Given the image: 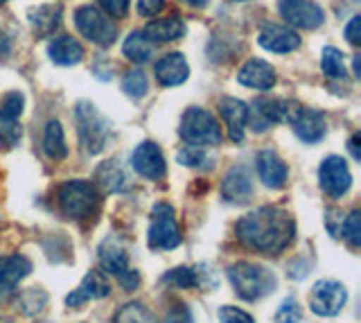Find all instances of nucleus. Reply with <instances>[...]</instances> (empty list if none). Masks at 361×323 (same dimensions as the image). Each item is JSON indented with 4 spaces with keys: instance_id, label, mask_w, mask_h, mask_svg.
<instances>
[{
    "instance_id": "nucleus-1",
    "label": "nucleus",
    "mask_w": 361,
    "mask_h": 323,
    "mask_svg": "<svg viewBox=\"0 0 361 323\" xmlns=\"http://www.w3.org/2000/svg\"><path fill=\"white\" fill-rule=\"evenodd\" d=\"M235 236L246 249L264 255H280L296 238V221L285 208L262 206L237 221Z\"/></svg>"
},
{
    "instance_id": "nucleus-2",
    "label": "nucleus",
    "mask_w": 361,
    "mask_h": 323,
    "mask_svg": "<svg viewBox=\"0 0 361 323\" xmlns=\"http://www.w3.org/2000/svg\"><path fill=\"white\" fill-rule=\"evenodd\" d=\"M226 274H228L235 294L248 303L264 298L267 294H274L278 287V278L257 262H235Z\"/></svg>"
},
{
    "instance_id": "nucleus-3",
    "label": "nucleus",
    "mask_w": 361,
    "mask_h": 323,
    "mask_svg": "<svg viewBox=\"0 0 361 323\" xmlns=\"http://www.w3.org/2000/svg\"><path fill=\"white\" fill-rule=\"evenodd\" d=\"M56 204H59V210L68 219L84 221L99 210V193L93 183L84 179H71L59 185Z\"/></svg>"
},
{
    "instance_id": "nucleus-4",
    "label": "nucleus",
    "mask_w": 361,
    "mask_h": 323,
    "mask_svg": "<svg viewBox=\"0 0 361 323\" xmlns=\"http://www.w3.org/2000/svg\"><path fill=\"white\" fill-rule=\"evenodd\" d=\"M75 122H77V133H79V140H82L84 152L90 156H97L106 147V140L111 133L109 122L95 109V104H90V102H79L75 106Z\"/></svg>"
},
{
    "instance_id": "nucleus-5",
    "label": "nucleus",
    "mask_w": 361,
    "mask_h": 323,
    "mask_svg": "<svg viewBox=\"0 0 361 323\" xmlns=\"http://www.w3.org/2000/svg\"><path fill=\"white\" fill-rule=\"evenodd\" d=\"M178 133L188 145H195V147H214V145L221 142V129L217 125V118L210 111L199 106H190L185 111L183 118H180Z\"/></svg>"
},
{
    "instance_id": "nucleus-6",
    "label": "nucleus",
    "mask_w": 361,
    "mask_h": 323,
    "mask_svg": "<svg viewBox=\"0 0 361 323\" xmlns=\"http://www.w3.org/2000/svg\"><path fill=\"white\" fill-rule=\"evenodd\" d=\"M183 236H180L178 221H176V210L167 202L156 204L152 210V224L149 233H147V242L156 251H172L176 249Z\"/></svg>"
},
{
    "instance_id": "nucleus-7",
    "label": "nucleus",
    "mask_w": 361,
    "mask_h": 323,
    "mask_svg": "<svg viewBox=\"0 0 361 323\" xmlns=\"http://www.w3.org/2000/svg\"><path fill=\"white\" fill-rule=\"evenodd\" d=\"M75 25L82 32L90 43H95L99 48H109L113 41L118 39V28L116 23L102 12V9L93 5H82L75 12Z\"/></svg>"
},
{
    "instance_id": "nucleus-8",
    "label": "nucleus",
    "mask_w": 361,
    "mask_h": 323,
    "mask_svg": "<svg viewBox=\"0 0 361 323\" xmlns=\"http://www.w3.org/2000/svg\"><path fill=\"white\" fill-rule=\"evenodd\" d=\"M285 122H289L293 133L307 145H316L325 138V116L316 109H305L300 104L289 102Z\"/></svg>"
},
{
    "instance_id": "nucleus-9",
    "label": "nucleus",
    "mask_w": 361,
    "mask_h": 323,
    "mask_svg": "<svg viewBox=\"0 0 361 323\" xmlns=\"http://www.w3.org/2000/svg\"><path fill=\"white\" fill-rule=\"evenodd\" d=\"M348 303V289L338 281H319L310 292V310L316 317H336Z\"/></svg>"
},
{
    "instance_id": "nucleus-10",
    "label": "nucleus",
    "mask_w": 361,
    "mask_h": 323,
    "mask_svg": "<svg viewBox=\"0 0 361 323\" xmlns=\"http://www.w3.org/2000/svg\"><path fill=\"white\" fill-rule=\"evenodd\" d=\"M319 183H321V190L330 199H341L350 190L353 174H350L348 163L341 156H327V159L321 161Z\"/></svg>"
},
{
    "instance_id": "nucleus-11",
    "label": "nucleus",
    "mask_w": 361,
    "mask_h": 323,
    "mask_svg": "<svg viewBox=\"0 0 361 323\" xmlns=\"http://www.w3.org/2000/svg\"><path fill=\"white\" fill-rule=\"evenodd\" d=\"M280 14L298 30H316L323 25L325 12L314 0H280Z\"/></svg>"
},
{
    "instance_id": "nucleus-12",
    "label": "nucleus",
    "mask_w": 361,
    "mask_h": 323,
    "mask_svg": "<svg viewBox=\"0 0 361 323\" xmlns=\"http://www.w3.org/2000/svg\"><path fill=\"white\" fill-rule=\"evenodd\" d=\"M131 168L147 181H161L167 172L165 156H163L161 147L152 140H145L135 147V152L131 156Z\"/></svg>"
},
{
    "instance_id": "nucleus-13",
    "label": "nucleus",
    "mask_w": 361,
    "mask_h": 323,
    "mask_svg": "<svg viewBox=\"0 0 361 323\" xmlns=\"http://www.w3.org/2000/svg\"><path fill=\"white\" fill-rule=\"evenodd\" d=\"M287 106H289V102H285V99L257 97V99H253L251 109H248V122H246V125H251L255 131H267L271 125L285 122Z\"/></svg>"
},
{
    "instance_id": "nucleus-14",
    "label": "nucleus",
    "mask_w": 361,
    "mask_h": 323,
    "mask_svg": "<svg viewBox=\"0 0 361 323\" xmlns=\"http://www.w3.org/2000/svg\"><path fill=\"white\" fill-rule=\"evenodd\" d=\"M221 197L228 204H248L253 199V176L246 165H233L221 181Z\"/></svg>"
},
{
    "instance_id": "nucleus-15",
    "label": "nucleus",
    "mask_w": 361,
    "mask_h": 323,
    "mask_svg": "<svg viewBox=\"0 0 361 323\" xmlns=\"http://www.w3.org/2000/svg\"><path fill=\"white\" fill-rule=\"evenodd\" d=\"M111 294V283L109 278L104 276V272H88L84 276V281L77 285V289H73L71 294L66 296V305L68 307H82L90 300H99V298H106Z\"/></svg>"
},
{
    "instance_id": "nucleus-16",
    "label": "nucleus",
    "mask_w": 361,
    "mask_h": 323,
    "mask_svg": "<svg viewBox=\"0 0 361 323\" xmlns=\"http://www.w3.org/2000/svg\"><path fill=\"white\" fill-rule=\"evenodd\" d=\"M32 274L30 258L20 253L0 255V298H7L16 292V287Z\"/></svg>"
},
{
    "instance_id": "nucleus-17",
    "label": "nucleus",
    "mask_w": 361,
    "mask_h": 323,
    "mask_svg": "<svg viewBox=\"0 0 361 323\" xmlns=\"http://www.w3.org/2000/svg\"><path fill=\"white\" fill-rule=\"evenodd\" d=\"M255 170L259 181L271 190H282L289 181V168L274 150H262L255 159Z\"/></svg>"
},
{
    "instance_id": "nucleus-18",
    "label": "nucleus",
    "mask_w": 361,
    "mask_h": 323,
    "mask_svg": "<svg viewBox=\"0 0 361 323\" xmlns=\"http://www.w3.org/2000/svg\"><path fill=\"white\" fill-rule=\"evenodd\" d=\"M97 260L104 274L120 276L129 269V251L120 238H106L97 249Z\"/></svg>"
},
{
    "instance_id": "nucleus-19",
    "label": "nucleus",
    "mask_w": 361,
    "mask_h": 323,
    "mask_svg": "<svg viewBox=\"0 0 361 323\" xmlns=\"http://www.w3.org/2000/svg\"><path fill=\"white\" fill-rule=\"evenodd\" d=\"M259 46L269 52H278V54H287L293 52L300 46V37L293 30L285 28V25H276V23H267L262 30H259Z\"/></svg>"
},
{
    "instance_id": "nucleus-20",
    "label": "nucleus",
    "mask_w": 361,
    "mask_h": 323,
    "mask_svg": "<svg viewBox=\"0 0 361 323\" xmlns=\"http://www.w3.org/2000/svg\"><path fill=\"white\" fill-rule=\"evenodd\" d=\"M219 116L226 122V129H228L231 140L242 142L246 122H248V106L237 97H221L219 99Z\"/></svg>"
},
{
    "instance_id": "nucleus-21",
    "label": "nucleus",
    "mask_w": 361,
    "mask_h": 323,
    "mask_svg": "<svg viewBox=\"0 0 361 323\" xmlns=\"http://www.w3.org/2000/svg\"><path fill=\"white\" fill-rule=\"evenodd\" d=\"M237 82L246 88H255V91H269L276 84V73L262 59H248L237 73Z\"/></svg>"
},
{
    "instance_id": "nucleus-22",
    "label": "nucleus",
    "mask_w": 361,
    "mask_h": 323,
    "mask_svg": "<svg viewBox=\"0 0 361 323\" xmlns=\"http://www.w3.org/2000/svg\"><path fill=\"white\" fill-rule=\"evenodd\" d=\"M190 66L180 52H169L156 61V80L161 86H178L188 80Z\"/></svg>"
},
{
    "instance_id": "nucleus-23",
    "label": "nucleus",
    "mask_w": 361,
    "mask_h": 323,
    "mask_svg": "<svg viewBox=\"0 0 361 323\" xmlns=\"http://www.w3.org/2000/svg\"><path fill=\"white\" fill-rule=\"evenodd\" d=\"M142 35L152 43H172L185 35V25H183V20H178L176 16L154 18L145 25Z\"/></svg>"
},
{
    "instance_id": "nucleus-24",
    "label": "nucleus",
    "mask_w": 361,
    "mask_h": 323,
    "mask_svg": "<svg viewBox=\"0 0 361 323\" xmlns=\"http://www.w3.org/2000/svg\"><path fill=\"white\" fill-rule=\"evenodd\" d=\"M32 32L39 39L52 37L61 25V5H41L30 12Z\"/></svg>"
},
{
    "instance_id": "nucleus-25",
    "label": "nucleus",
    "mask_w": 361,
    "mask_h": 323,
    "mask_svg": "<svg viewBox=\"0 0 361 323\" xmlns=\"http://www.w3.org/2000/svg\"><path fill=\"white\" fill-rule=\"evenodd\" d=\"M48 54L56 66H77L84 59V48L79 46L77 39L61 35V37H54L50 41Z\"/></svg>"
},
{
    "instance_id": "nucleus-26",
    "label": "nucleus",
    "mask_w": 361,
    "mask_h": 323,
    "mask_svg": "<svg viewBox=\"0 0 361 323\" xmlns=\"http://www.w3.org/2000/svg\"><path fill=\"white\" fill-rule=\"evenodd\" d=\"M43 154L48 156L50 161H63L68 156V145L63 136V127L59 120H50L45 125L43 131Z\"/></svg>"
},
{
    "instance_id": "nucleus-27",
    "label": "nucleus",
    "mask_w": 361,
    "mask_h": 323,
    "mask_svg": "<svg viewBox=\"0 0 361 323\" xmlns=\"http://www.w3.org/2000/svg\"><path fill=\"white\" fill-rule=\"evenodd\" d=\"M95 181L104 193H122L127 188V174L118 165V161H106L97 168Z\"/></svg>"
},
{
    "instance_id": "nucleus-28",
    "label": "nucleus",
    "mask_w": 361,
    "mask_h": 323,
    "mask_svg": "<svg viewBox=\"0 0 361 323\" xmlns=\"http://www.w3.org/2000/svg\"><path fill=\"white\" fill-rule=\"evenodd\" d=\"M122 52H124V57H127L129 61L145 63V61L152 59L154 43L147 41V37L142 35V32H131V35L124 39V43H122Z\"/></svg>"
},
{
    "instance_id": "nucleus-29",
    "label": "nucleus",
    "mask_w": 361,
    "mask_h": 323,
    "mask_svg": "<svg viewBox=\"0 0 361 323\" xmlns=\"http://www.w3.org/2000/svg\"><path fill=\"white\" fill-rule=\"evenodd\" d=\"M161 283L174 289H195L201 285V274L199 269H192V267H176V269H169L161 278Z\"/></svg>"
},
{
    "instance_id": "nucleus-30",
    "label": "nucleus",
    "mask_w": 361,
    "mask_h": 323,
    "mask_svg": "<svg viewBox=\"0 0 361 323\" xmlns=\"http://www.w3.org/2000/svg\"><path fill=\"white\" fill-rule=\"evenodd\" d=\"M113 323H158V319L154 317V312L147 307L145 303H138V300H133V303L122 305L116 312V317H113Z\"/></svg>"
},
{
    "instance_id": "nucleus-31",
    "label": "nucleus",
    "mask_w": 361,
    "mask_h": 323,
    "mask_svg": "<svg viewBox=\"0 0 361 323\" xmlns=\"http://www.w3.org/2000/svg\"><path fill=\"white\" fill-rule=\"evenodd\" d=\"M321 68H323L325 77H330V80H345V77H348V68H345L343 54L338 52L336 48H325L323 50Z\"/></svg>"
},
{
    "instance_id": "nucleus-32",
    "label": "nucleus",
    "mask_w": 361,
    "mask_h": 323,
    "mask_svg": "<svg viewBox=\"0 0 361 323\" xmlns=\"http://www.w3.org/2000/svg\"><path fill=\"white\" fill-rule=\"evenodd\" d=\"M176 161L185 168H199V170H210L212 168V159L203 147H195V145H188L178 152Z\"/></svg>"
},
{
    "instance_id": "nucleus-33",
    "label": "nucleus",
    "mask_w": 361,
    "mask_h": 323,
    "mask_svg": "<svg viewBox=\"0 0 361 323\" xmlns=\"http://www.w3.org/2000/svg\"><path fill=\"white\" fill-rule=\"evenodd\" d=\"M45 303H48V294L39 287L25 289V292H20V296H18V305L23 310V315H27V317H34V315H39V312H43Z\"/></svg>"
},
{
    "instance_id": "nucleus-34",
    "label": "nucleus",
    "mask_w": 361,
    "mask_h": 323,
    "mask_svg": "<svg viewBox=\"0 0 361 323\" xmlns=\"http://www.w3.org/2000/svg\"><path fill=\"white\" fill-rule=\"evenodd\" d=\"M122 88L129 97L140 99L147 95V91H149V80H147V75L140 68H135V71H129L127 75H124Z\"/></svg>"
},
{
    "instance_id": "nucleus-35",
    "label": "nucleus",
    "mask_w": 361,
    "mask_h": 323,
    "mask_svg": "<svg viewBox=\"0 0 361 323\" xmlns=\"http://www.w3.org/2000/svg\"><path fill=\"white\" fill-rule=\"evenodd\" d=\"M341 238L348 240L350 247H355V249L361 244V213H359V210H353L348 217H343Z\"/></svg>"
},
{
    "instance_id": "nucleus-36",
    "label": "nucleus",
    "mask_w": 361,
    "mask_h": 323,
    "mask_svg": "<svg viewBox=\"0 0 361 323\" xmlns=\"http://www.w3.org/2000/svg\"><path fill=\"white\" fill-rule=\"evenodd\" d=\"M300 321H302V307L298 305L296 298H285L274 315V323H300Z\"/></svg>"
},
{
    "instance_id": "nucleus-37",
    "label": "nucleus",
    "mask_w": 361,
    "mask_h": 323,
    "mask_svg": "<svg viewBox=\"0 0 361 323\" xmlns=\"http://www.w3.org/2000/svg\"><path fill=\"white\" fill-rule=\"evenodd\" d=\"M23 104H25V99H23L20 93L5 95L3 102H0V118L3 120H18L23 114Z\"/></svg>"
},
{
    "instance_id": "nucleus-38",
    "label": "nucleus",
    "mask_w": 361,
    "mask_h": 323,
    "mask_svg": "<svg viewBox=\"0 0 361 323\" xmlns=\"http://www.w3.org/2000/svg\"><path fill=\"white\" fill-rule=\"evenodd\" d=\"M20 136H23V129L18 125V120L0 118V142L7 145V147H14V145H18Z\"/></svg>"
},
{
    "instance_id": "nucleus-39",
    "label": "nucleus",
    "mask_w": 361,
    "mask_h": 323,
    "mask_svg": "<svg viewBox=\"0 0 361 323\" xmlns=\"http://www.w3.org/2000/svg\"><path fill=\"white\" fill-rule=\"evenodd\" d=\"M219 323H255V319L246 310L235 305H224L219 310Z\"/></svg>"
},
{
    "instance_id": "nucleus-40",
    "label": "nucleus",
    "mask_w": 361,
    "mask_h": 323,
    "mask_svg": "<svg viewBox=\"0 0 361 323\" xmlns=\"http://www.w3.org/2000/svg\"><path fill=\"white\" fill-rule=\"evenodd\" d=\"M163 323H195V317H192V310L185 303H174L165 312Z\"/></svg>"
},
{
    "instance_id": "nucleus-41",
    "label": "nucleus",
    "mask_w": 361,
    "mask_h": 323,
    "mask_svg": "<svg viewBox=\"0 0 361 323\" xmlns=\"http://www.w3.org/2000/svg\"><path fill=\"white\" fill-rule=\"evenodd\" d=\"M99 7L111 18H124L129 12V0H99Z\"/></svg>"
},
{
    "instance_id": "nucleus-42",
    "label": "nucleus",
    "mask_w": 361,
    "mask_h": 323,
    "mask_svg": "<svg viewBox=\"0 0 361 323\" xmlns=\"http://www.w3.org/2000/svg\"><path fill=\"white\" fill-rule=\"evenodd\" d=\"M163 7H165V0H138V14L145 18L158 16Z\"/></svg>"
},
{
    "instance_id": "nucleus-43",
    "label": "nucleus",
    "mask_w": 361,
    "mask_h": 323,
    "mask_svg": "<svg viewBox=\"0 0 361 323\" xmlns=\"http://www.w3.org/2000/svg\"><path fill=\"white\" fill-rule=\"evenodd\" d=\"M118 283L122 289H127V292H133V289H138L140 285V274L135 272V269H127L124 274L118 276Z\"/></svg>"
},
{
    "instance_id": "nucleus-44",
    "label": "nucleus",
    "mask_w": 361,
    "mask_h": 323,
    "mask_svg": "<svg viewBox=\"0 0 361 323\" xmlns=\"http://www.w3.org/2000/svg\"><path fill=\"white\" fill-rule=\"evenodd\" d=\"M345 39L348 43H353V46H359L361 43V16L350 18V23L345 25Z\"/></svg>"
},
{
    "instance_id": "nucleus-45",
    "label": "nucleus",
    "mask_w": 361,
    "mask_h": 323,
    "mask_svg": "<svg viewBox=\"0 0 361 323\" xmlns=\"http://www.w3.org/2000/svg\"><path fill=\"white\" fill-rule=\"evenodd\" d=\"M341 221H343V213H338V210H330L327 213V231L334 238H341Z\"/></svg>"
},
{
    "instance_id": "nucleus-46",
    "label": "nucleus",
    "mask_w": 361,
    "mask_h": 323,
    "mask_svg": "<svg viewBox=\"0 0 361 323\" xmlns=\"http://www.w3.org/2000/svg\"><path fill=\"white\" fill-rule=\"evenodd\" d=\"M348 150H350V154H353V159H355V161H361V152H359V133H355V136L350 138Z\"/></svg>"
},
{
    "instance_id": "nucleus-47",
    "label": "nucleus",
    "mask_w": 361,
    "mask_h": 323,
    "mask_svg": "<svg viewBox=\"0 0 361 323\" xmlns=\"http://www.w3.org/2000/svg\"><path fill=\"white\" fill-rule=\"evenodd\" d=\"M183 3L188 5V7H195V9H203L206 7L210 0H183Z\"/></svg>"
},
{
    "instance_id": "nucleus-48",
    "label": "nucleus",
    "mask_w": 361,
    "mask_h": 323,
    "mask_svg": "<svg viewBox=\"0 0 361 323\" xmlns=\"http://www.w3.org/2000/svg\"><path fill=\"white\" fill-rule=\"evenodd\" d=\"M3 3H5V0H0V5H3Z\"/></svg>"
},
{
    "instance_id": "nucleus-49",
    "label": "nucleus",
    "mask_w": 361,
    "mask_h": 323,
    "mask_svg": "<svg viewBox=\"0 0 361 323\" xmlns=\"http://www.w3.org/2000/svg\"><path fill=\"white\" fill-rule=\"evenodd\" d=\"M237 3H242V0H237Z\"/></svg>"
}]
</instances>
